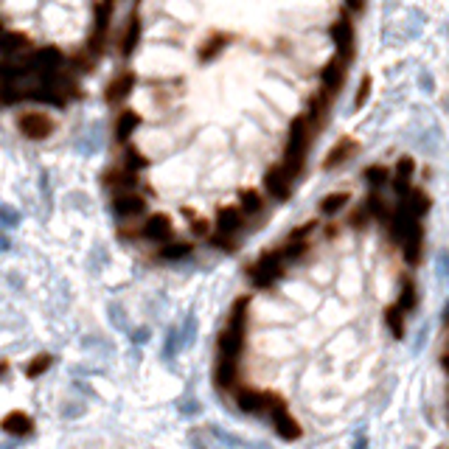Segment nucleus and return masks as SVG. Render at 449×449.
I'll list each match as a JSON object with an SVG mask.
<instances>
[{"instance_id": "obj_1", "label": "nucleus", "mask_w": 449, "mask_h": 449, "mask_svg": "<svg viewBox=\"0 0 449 449\" xmlns=\"http://www.w3.org/2000/svg\"><path fill=\"white\" fill-rule=\"evenodd\" d=\"M315 135H317V129L312 127V121L306 118V113L292 118L289 132H286V146H284V160H281V163H284L295 177H298V175L303 172V166H306V155H309V149H312Z\"/></svg>"}, {"instance_id": "obj_2", "label": "nucleus", "mask_w": 449, "mask_h": 449, "mask_svg": "<svg viewBox=\"0 0 449 449\" xmlns=\"http://www.w3.org/2000/svg\"><path fill=\"white\" fill-rule=\"evenodd\" d=\"M247 306H250L247 295L236 298L233 306H230L227 326H224L220 340H217L220 357H224V360H239L241 351H244V340H247Z\"/></svg>"}, {"instance_id": "obj_3", "label": "nucleus", "mask_w": 449, "mask_h": 449, "mask_svg": "<svg viewBox=\"0 0 449 449\" xmlns=\"http://www.w3.org/2000/svg\"><path fill=\"white\" fill-rule=\"evenodd\" d=\"M233 399H236V407L247 416H272L275 410L286 407L284 399H278L275 393H264L255 388H236Z\"/></svg>"}, {"instance_id": "obj_4", "label": "nucleus", "mask_w": 449, "mask_h": 449, "mask_svg": "<svg viewBox=\"0 0 449 449\" xmlns=\"http://www.w3.org/2000/svg\"><path fill=\"white\" fill-rule=\"evenodd\" d=\"M284 267H286V261H284L281 250H270V253L258 255V258L247 267V278H250V284H253L255 289H270V286L284 275Z\"/></svg>"}, {"instance_id": "obj_5", "label": "nucleus", "mask_w": 449, "mask_h": 449, "mask_svg": "<svg viewBox=\"0 0 449 449\" xmlns=\"http://www.w3.org/2000/svg\"><path fill=\"white\" fill-rule=\"evenodd\" d=\"M113 11H115V0H99L96 8H93V31H90V39H87V53L93 59H99L104 53V48H107Z\"/></svg>"}, {"instance_id": "obj_6", "label": "nucleus", "mask_w": 449, "mask_h": 449, "mask_svg": "<svg viewBox=\"0 0 449 449\" xmlns=\"http://www.w3.org/2000/svg\"><path fill=\"white\" fill-rule=\"evenodd\" d=\"M329 34H331V42L337 48V56L351 62L354 59V48H357V28H354V23H351V17L346 11L331 23Z\"/></svg>"}, {"instance_id": "obj_7", "label": "nucleus", "mask_w": 449, "mask_h": 449, "mask_svg": "<svg viewBox=\"0 0 449 449\" xmlns=\"http://www.w3.org/2000/svg\"><path fill=\"white\" fill-rule=\"evenodd\" d=\"M292 183H295V175L284 166V163H275L272 169H267L264 175V191L275 200V203H286L292 197Z\"/></svg>"}, {"instance_id": "obj_8", "label": "nucleus", "mask_w": 449, "mask_h": 449, "mask_svg": "<svg viewBox=\"0 0 449 449\" xmlns=\"http://www.w3.org/2000/svg\"><path fill=\"white\" fill-rule=\"evenodd\" d=\"M17 129L31 138V141H45L48 135H53L56 129V121L48 115V113H39V110H31V113H23L17 118Z\"/></svg>"}, {"instance_id": "obj_9", "label": "nucleus", "mask_w": 449, "mask_h": 449, "mask_svg": "<svg viewBox=\"0 0 449 449\" xmlns=\"http://www.w3.org/2000/svg\"><path fill=\"white\" fill-rule=\"evenodd\" d=\"M348 59L343 56H331L323 68H320V90H326L329 96H337L346 84V76H348Z\"/></svg>"}, {"instance_id": "obj_10", "label": "nucleus", "mask_w": 449, "mask_h": 449, "mask_svg": "<svg viewBox=\"0 0 449 449\" xmlns=\"http://www.w3.org/2000/svg\"><path fill=\"white\" fill-rule=\"evenodd\" d=\"M357 155H360V144H357L354 138H343V141H337V144L329 149V155H326V160H323V169H326V172H334V169L351 163Z\"/></svg>"}, {"instance_id": "obj_11", "label": "nucleus", "mask_w": 449, "mask_h": 449, "mask_svg": "<svg viewBox=\"0 0 449 449\" xmlns=\"http://www.w3.org/2000/svg\"><path fill=\"white\" fill-rule=\"evenodd\" d=\"M141 236L149 239V241L166 244V241H172V236H175V222H172L169 214H152V217L144 222V227H141Z\"/></svg>"}, {"instance_id": "obj_12", "label": "nucleus", "mask_w": 449, "mask_h": 449, "mask_svg": "<svg viewBox=\"0 0 449 449\" xmlns=\"http://www.w3.org/2000/svg\"><path fill=\"white\" fill-rule=\"evenodd\" d=\"M113 211L121 220H132V217H141L146 211V200L138 191H118L113 200Z\"/></svg>"}, {"instance_id": "obj_13", "label": "nucleus", "mask_w": 449, "mask_h": 449, "mask_svg": "<svg viewBox=\"0 0 449 449\" xmlns=\"http://www.w3.org/2000/svg\"><path fill=\"white\" fill-rule=\"evenodd\" d=\"M270 424H272V430H275V436H278L281 441H286V444H292V441H298V438L303 436V430H301V424H298V419H292L286 407H281V410H275V413L270 416Z\"/></svg>"}, {"instance_id": "obj_14", "label": "nucleus", "mask_w": 449, "mask_h": 449, "mask_svg": "<svg viewBox=\"0 0 449 449\" xmlns=\"http://www.w3.org/2000/svg\"><path fill=\"white\" fill-rule=\"evenodd\" d=\"M402 253H405V261L410 267H419L422 264V255H424V227L422 222H416L402 239Z\"/></svg>"}, {"instance_id": "obj_15", "label": "nucleus", "mask_w": 449, "mask_h": 449, "mask_svg": "<svg viewBox=\"0 0 449 449\" xmlns=\"http://www.w3.org/2000/svg\"><path fill=\"white\" fill-rule=\"evenodd\" d=\"M331 104H334V96H329L326 90H317L312 99H309V107H306V118L312 121V127L320 132L326 127V118L331 113Z\"/></svg>"}, {"instance_id": "obj_16", "label": "nucleus", "mask_w": 449, "mask_h": 449, "mask_svg": "<svg viewBox=\"0 0 449 449\" xmlns=\"http://www.w3.org/2000/svg\"><path fill=\"white\" fill-rule=\"evenodd\" d=\"M135 84H138L135 73H132V70H124V73H118V76H115V79L107 84V90H104V99H107L110 104H118V101H124V99H129V96H132Z\"/></svg>"}, {"instance_id": "obj_17", "label": "nucleus", "mask_w": 449, "mask_h": 449, "mask_svg": "<svg viewBox=\"0 0 449 449\" xmlns=\"http://www.w3.org/2000/svg\"><path fill=\"white\" fill-rule=\"evenodd\" d=\"M0 430H3L6 436H11V438H25V436L34 433V419H31L28 413H23V410H11V413L0 422Z\"/></svg>"}, {"instance_id": "obj_18", "label": "nucleus", "mask_w": 449, "mask_h": 449, "mask_svg": "<svg viewBox=\"0 0 449 449\" xmlns=\"http://www.w3.org/2000/svg\"><path fill=\"white\" fill-rule=\"evenodd\" d=\"M244 224H247V214L239 205H224V208L217 211V230L220 233L236 236L239 230H244Z\"/></svg>"}, {"instance_id": "obj_19", "label": "nucleus", "mask_w": 449, "mask_h": 449, "mask_svg": "<svg viewBox=\"0 0 449 449\" xmlns=\"http://www.w3.org/2000/svg\"><path fill=\"white\" fill-rule=\"evenodd\" d=\"M214 385L220 391H236L239 385V360H224L220 357L214 365Z\"/></svg>"}, {"instance_id": "obj_20", "label": "nucleus", "mask_w": 449, "mask_h": 449, "mask_svg": "<svg viewBox=\"0 0 449 449\" xmlns=\"http://www.w3.org/2000/svg\"><path fill=\"white\" fill-rule=\"evenodd\" d=\"M141 34H144L141 17H138V11H132L129 20H127V28H124V39H121V56L124 59H129L135 53V48L141 45Z\"/></svg>"}, {"instance_id": "obj_21", "label": "nucleus", "mask_w": 449, "mask_h": 449, "mask_svg": "<svg viewBox=\"0 0 449 449\" xmlns=\"http://www.w3.org/2000/svg\"><path fill=\"white\" fill-rule=\"evenodd\" d=\"M230 34H224V31H214L203 45H200V51H197V59L200 62H211V59H217L220 53H222L224 48L230 45Z\"/></svg>"}, {"instance_id": "obj_22", "label": "nucleus", "mask_w": 449, "mask_h": 449, "mask_svg": "<svg viewBox=\"0 0 449 449\" xmlns=\"http://www.w3.org/2000/svg\"><path fill=\"white\" fill-rule=\"evenodd\" d=\"M138 127H141V113L124 110V113L115 118V141H118V144H129V138L135 135Z\"/></svg>"}, {"instance_id": "obj_23", "label": "nucleus", "mask_w": 449, "mask_h": 449, "mask_svg": "<svg viewBox=\"0 0 449 449\" xmlns=\"http://www.w3.org/2000/svg\"><path fill=\"white\" fill-rule=\"evenodd\" d=\"M413 175H416V160L410 158V155H402L399 160H396V166H393V183H396V191H399V197L410 189V180H413Z\"/></svg>"}, {"instance_id": "obj_24", "label": "nucleus", "mask_w": 449, "mask_h": 449, "mask_svg": "<svg viewBox=\"0 0 449 449\" xmlns=\"http://www.w3.org/2000/svg\"><path fill=\"white\" fill-rule=\"evenodd\" d=\"M104 186L118 189V191H135V186H138V175L121 166V169H113V172H107V175H104Z\"/></svg>"}, {"instance_id": "obj_25", "label": "nucleus", "mask_w": 449, "mask_h": 449, "mask_svg": "<svg viewBox=\"0 0 449 449\" xmlns=\"http://www.w3.org/2000/svg\"><path fill=\"white\" fill-rule=\"evenodd\" d=\"M351 203V194L348 191H331V194H326L323 200H320V205H317V211H320V217H337V214H343V208Z\"/></svg>"}, {"instance_id": "obj_26", "label": "nucleus", "mask_w": 449, "mask_h": 449, "mask_svg": "<svg viewBox=\"0 0 449 449\" xmlns=\"http://www.w3.org/2000/svg\"><path fill=\"white\" fill-rule=\"evenodd\" d=\"M385 326L391 329V334L396 337V340H405V329H407V315L396 306V303H391V306H385Z\"/></svg>"}, {"instance_id": "obj_27", "label": "nucleus", "mask_w": 449, "mask_h": 449, "mask_svg": "<svg viewBox=\"0 0 449 449\" xmlns=\"http://www.w3.org/2000/svg\"><path fill=\"white\" fill-rule=\"evenodd\" d=\"M362 180H365L374 191H379V189H385V186L393 180V172H391L388 166H382V163H374V166H368V169L362 172Z\"/></svg>"}, {"instance_id": "obj_28", "label": "nucleus", "mask_w": 449, "mask_h": 449, "mask_svg": "<svg viewBox=\"0 0 449 449\" xmlns=\"http://www.w3.org/2000/svg\"><path fill=\"white\" fill-rule=\"evenodd\" d=\"M28 45H31L28 37L20 34V31H6V34L0 37V51H3L6 56H20L23 48H28Z\"/></svg>"}, {"instance_id": "obj_29", "label": "nucleus", "mask_w": 449, "mask_h": 449, "mask_svg": "<svg viewBox=\"0 0 449 449\" xmlns=\"http://www.w3.org/2000/svg\"><path fill=\"white\" fill-rule=\"evenodd\" d=\"M239 208L247 214V217H258L261 211H264V197L255 191V189H244L241 194H239Z\"/></svg>"}, {"instance_id": "obj_30", "label": "nucleus", "mask_w": 449, "mask_h": 449, "mask_svg": "<svg viewBox=\"0 0 449 449\" xmlns=\"http://www.w3.org/2000/svg\"><path fill=\"white\" fill-rule=\"evenodd\" d=\"M191 253H194V244H191V241H166L158 255H160L163 261H180V258H186V255H191Z\"/></svg>"}, {"instance_id": "obj_31", "label": "nucleus", "mask_w": 449, "mask_h": 449, "mask_svg": "<svg viewBox=\"0 0 449 449\" xmlns=\"http://www.w3.org/2000/svg\"><path fill=\"white\" fill-rule=\"evenodd\" d=\"M416 303H419V292H416V284L413 281H402V289H399V298H396V306L405 312V315H410L413 309H416Z\"/></svg>"}, {"instance_id": "obj_32", "label": "nucleus", "mask_w": 449, "mask_h": 449, "mask_svg": "<svg viewBox=\"0 0 449 449\" xmlns=\"http://www.w3.org/2000/svg\"><path fill=\"white\" fill-rule=\"evenodd\" d=\"M197 331H200V320H197L194 312H189L186 320H183V326H180V346H183V351L197 343Z\"/></svg>"}, {"instance_id": "obj_33", "label": "nucleus", "mask_w": 449, "mask_h": 449, "mask_svg": "<svg viewBox=\"0 0 449 449\" xmlns=\"http://www.w3.org/2000/svg\"><path fill=\"white\" fill-rule=\"evenodd\" d=\"M180 351H183V346H180V329H177V326H172V329L166 331V340H163V360H166V362H172Z\"/></svg>"}, {"instance_id": "obj_34", "label": "nucleus", "mask_w": 449, "mask_h": 449, "mask_svg": "<svg viewBox=\"0 0 449 449\" xmlns=\"http://www.w3.org/2000/svg\"><path fill=\"white\" fill-rule=\"evenodd\" d=\"M149 166V158L141 152V149H135V146H127V152H124V169H129V172H141V169H146Z\"/></svg>"}, {"instance_id": "obj_35", "label": "nucleus", "mask_w": 449, "mask_h": 449, "mask_svg": "<svg viewBox=\"0 0 449 449\" xmlns=\"http://www.w3.org/2000/svg\"><path fill=\"white\" fill-rule=\"evenodd\" d=\"M51 365H53V357H51V354H37V357L25 365V377H28V379H39Z\"/></svg>"}, {"instance_id": "obj_36", "label": "nucleus", "mask_w": 449, "mask_h": 449, "mask_svg": "<svg viewBox=\"0 0 449 449\" xmlns=\"http://www.w3.org/2000/svg\"><path fill=\"white\" fill-rule=\"evenodd\" d=\"M208 244H214V247H220L224 253H233L236 247H239V239L236 236H230V233H214V236H208Z\"/></svg>"}, {"instance_id": "obj_37", "label": "nucleus", "mask_w": 449, "mask_h": 449, "mask_svg": "<svg viewBox=\"0 0 449 449\" xmlns=\"http://www.w3.org/2000/svg\"><path fill=\"white\" fill-rule=\"evenodd\" d=\"M110 323H113L115 329H121V331H132V329H129V320H127V312H124L118 303H110Z\"/></svg>"}, {"instance_id": "obj_38", "label": "nucleus", "mask_w": 449, "mask_h": 449, "mask_svg": "<svg viewBox=\"0 0 449 449\" xmlns=\"http://www.w3.org/2000/svg\"><path fill=\"white\" fill-rule=\"evenodd\" d=\"M368 220H371V211H368V205L362 203V205H360L351 217H348V224H351V227H357V230H362V227L368 224Z\"/></svg>"}, {"instance_id": "obj_39", "label": "nucleus", "mask_w": 449, "mask_h": 449, "mask_svg": "<svg viewBox=\"0 0 449 449\" xmlns=\"http://www.w3.org/2000/svg\"><path fill=\"white\" fill-rule=\"evenodd\" d=\"M371 84H374V82H371L368 76H365V79L360 82V90H357V101H354V107H357V110H362V107H365V101H368V96H371Z\"/></svg>"}, {"instance_id": "obj_40", "label": "nucleus", "mask_w": 449, "mask_h": 449, "mask_svg": "<svg viewBox=\"0 0 449 449\" xmlns=\"http://www.w3.org/2000/svg\"><path fill=\"white\" fill-rule=\"evenodd\" d=\"M149 337H152V331H149L146 326H138V329H132V331H129V340H132L135 346H146V343H149Z\"/></svg>"}, {"instance_id": "obj_41", "label": "nucleus", "mask_w": 449, "mask_h": 449, "mask_svg": "<svg viewBox=\"0 0 449 449\" xmlns=\"http://www.w3.org/2000/svg\"><path fill=\"white\" fill-rule=\"evenodd\" d=\"M180 413H183V416H200V413H203V405H200L197 399L186 396V402L180 405Z\"/></svg>"}, {"instance_id": "obj_42", "label": "nucleus", "mask_w": 449, "mask_h": 449, "mask_svg": "<svg viewBox=\"0 0 449 449\" xmlns=\"http://www.w3.org/2000/svg\"><path fill=\"white\" fill-rule=\"evenodd\" d=\"M189 220H191V230H194V236H205V239H208V222H205V220H197L191 211H189Z\"/></svg>"}, {"instance_id": "obj_43", "label": "nucleus", "mask_w": 449, "mask_h": 449, "mask_svg": "<svg viewBox=\"0 0 449 449\" xmlns=\"http://www.w3.org/2000/svg\"><path fill=\"white\" fill-rule=\"evenodd\" d=\"M82 413H84V405H73V402H70V405H68V402L62 405V416H65V419H76V416H82Z\"/></svg>"}, {"instance_id": "obj_44", "label": "nucleus", "mask_w": 449, "mask_h": 449, "mask_svg": "<svg viewBox=\"0 0 449 449\" xmlns=\"http://www.w3.org/2000/svg\"><path fill=\"white\" fill-rule=\"evenodd\" d=\"M427 331H430V326H422V329H419L416 343H413V354H422V348H424V343H427Z\"/></svg>"}, {"instance_id": "obj_45", "label": "nucleus", "mask_w": 449, "mask_h": 449, "mask_svg": "<svg viewBox=\"0 0 449 449\" xmlns=\"http://www.w3.org/2000/svg\"><path fill=\"white\" fill-rule=\"evenodd\" d=\"M0 224H17V214L6 205H0Z\"/></svg>"}, {"instance_id": "obj_46", "label": "nucleus", "mask_w": 449, "mask_h": 449, "mask_svg": "<svg viewBox=\"0 0 449 449\" xmlns=\"http://www.w3.org/2000/svg\"><path fill=\"white\" fill-rule=\"evenodd\" d=\"M351 11H365V0H343Z\"/></svg>"}, {"instance_id": "obj_47", "label": "nucleus", "mask_w": 449, "mask_h": 449, "mask_svg": "<svg viewBox=\"0 0 449 449\" xmlns=\"http://www.w3.org/2000/svg\"><path fill=\"white\" fill-rule=\"evenodd\" d=\"M351 449H371V444H368V436H357L354 438V447Z\"/></svg>"}, {"instance_id": "obj_48", "label": "nucleus", "mask_w": 449, "mask_h": 449, "mask_svg": "<svg viewBox=\"0 0 449 449\" xmlns=\"http://www.w3.org/2000/svg\"><path fill=\"white\" fill-rule=\"evenodd\" d=\"M438 270H441L444 275H447V272H449V255H447V253H441V261H438Z\"/></svg>"}, {"instance_id": "obj_49", "label": "nucleus", "mask_w": 449, "mask_h": 449, "mask_svg": "<svg viewBox=\"0 0 449 449\" xmlns=\"http://www.w3.org/2000/svg\"><path fill=\"white\" fill-rule=\"evenodd\" d=\"M20 447V441H8V444H0V449H17Z\"/></svg>"}, {"instance_id": "obj_50", "label": "nucleus", "mask_w": 449, "mask_h": 449, "mask_svg": "<svg viewBox=\"0 0 449 449\" xmlns=\"http://www.w3.org/2000/svg\"><path fill=\"white\" fill-rule=\"evenodd\" d=\"M441 365H444V371L449 374V351L444 354V357H441Z\"/></svg>"}, {"instance_id": "obj_51", "label": "nucleus", "mask_w": 449, "mask_h": 449, "mask_svg": "<svg viewBox=\"0 0 449 449\" xmlns=\"http://www.w3.org/2000/svg\"><path fill=\"white\" fill-rule=\"evenodd\" d=\"M6 247H8V239H6V236H0V250H6Z\"/></svg>"}, {"instance_id": "obj_52", "label": "nucleus", "mask_w": 449, "mask_h": 449, "mask_svg": "<svg viewBox=\"0 0 449 449\" xmlns=\"http://www.w3.org/2000/svg\"><path fill=\"white\" fill-rule=\"evenodd\" d=\"M6 368H8V362H6V360H0V377L6 374Z\"/></svg>"}, {"instance_id": "obj_53", "label": "nucleus", "mask_w": 449, "mask_h": 449, "mask_svg": "<svg viewBox=\"0 0 449 449\" xmlns=\"http://www.w3.org/2000/svg\"><path fill=\"white\" fill-rule=\"evenodd\" d=\"M3 34H6V28H3V23H0V37H3Z\"/></svg>"}]
</instances>
